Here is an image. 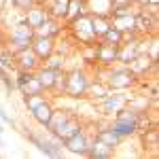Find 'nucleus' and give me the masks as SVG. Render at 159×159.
<instances>
[{"label": "nucleus", "instance_id": "423d86ee", "mask_svg": "<svg viewBox=\"0 0 159 159\" xmlns=\"http://www.w3.org/2000/svg\"><path fill=\"white\" fill-rule=\"evenodd\" d=\"M32 38H34V30L24 21V17H19V24H15L11 28V34H9V40H7V49L11 53L24 51L32 45Z\"/></svg>", "mask_w": 159, "mask_h": 159}, {"label": "nucleus", "instance_id": "2f4dec72", "mask_svg": "<svg viewBox=\"0 0 159 159\" xmlns=\"http://www.w3.org/2000/svg\"><path fill=\"white\" fill-rule=\"evenodd\" d=\"M4 132H7V129H4V123L0 121V134H4Z\"/></svg>", "mask_w": 159, "mask_h": 159}, {"label": "nucleus", "instance_id": "f03ea898", "mask_svg": "<svg viewBox=\"0 0 159 159\" xmlns=\"http://www.w3.org/2000/svg\"><path fill=\"white\" fill-rule=\"evenodd\" d=\"M81 127H83V125H81V121L74 117L72 110H57L55 108L45 129L51 132L55 138H60L61 142H64L66 138H70L72 134H76Z\"/></svg>", "mask_w": 159, "mask_h": 159}, {"label": "nucleus", "instance_id": "6ab92c4d", "mask_svg": "<svg viewBox=\"0 0 159 159\" xmlns=\"http://www.w3.org/2000/svg\"><path fill=\"white\" fill-rule=\"evenodd\" d=\"M87 157H93V159H110L115 157V148L104 144L102 140H98L96 136L91 138V144H89V151H87Z\"/></svg>", "mask_w": 159, "mask_h": 159}, {"label": "nucleus", "instance_id": "20e7f679", "mask_svg": "<svg viewBox=\"0 0 159 159\" xmlns=\"http://www.w3.org/2000/svg\"><path fill=\"white\" fill-rule=\"evenodd\" d=\"M136 81H138V76L129 70V66H123V64L117 66V64H115V66L106 68V79H104V83L108 85L110 91H127L129 87L136 85Z\"/></svg>", "mask_w": 159, "mask_h": 159}, {"label": "nucleus", "instance_id": "7c9ffc66", "mask_svg": "<svg viewBox=\"0 0 159 159\" xmlns=\"http://www.w3.org/2000/svg\"><path fill=\"white\" fill-rule=\"evenodd\" d=\"M0 121L4 125H9V127H13V129H17V121L13 119V115H9V110L2 108V106H0Z\"/></svg>", "mask_w": 159, "mask_h": 159}, {"label": "nucleus", "instance_id": "aec40b11", "mask_svg": "<svg viewBox=\"0 0 159 159\" xmlns=\"http://www.w3.org/2000/svg\"><path fill=\"white\" fill-rule=\"evenodd\" d=\"M85 4L89 15H100V17L112 15V0H85Z\"/></svg>", "mask_w": 159, "mask_h": 159}, {"label": "nucleus", "instance_id": "9d476101", "mask_svg": "<svg viewBox=\"0 0 159 159\" xmlns=\"http://www.w3.org/2000/svg\"><path fill=\"white\" fill-rule=\"evenodd\" d=\"M15 55V68L17 70H30V72H36L38 68L43 66V61L38 60V55L34 51L30 49H24V51H17V53H13Z\"/></svg>", "mask_w": 159, "mask_h": 159}, {"label": "nucleus", "instance_id": "2eb2a0df", "mask_svg": "<svg viewBox=\"0 0 159 159\" xmlns=\"http://www.w3.org/2000/svg\"><path fill=\"white\" fill-rule=\"evenodd\" d=\"M61 72H64V70H51V68H47V66H40L36 72H34V76L38 79V83L43 85L45 93H47V91H53V89H55L57 79H60Z\"/></svg>", "mask_w": 159, "mask_h": 159}, {"label": "nucleus", "instance_id": "7ed1b4c3", "mask_svg": "<svg viewBox=\"0 0 159 159\" xmlns=\"http://www.w3.org/2000/svg\"><path fill=\"white\" fill-rule=\"evenodd\" d=\"M25 138L32 147H36L45 157H61L64 155V144H61L60 138L47 132L45 127L40 132H25Z\"/></svg>", "mask_w": 159, "mask_h": 159}, {"label": "nucleus", "instance_id": "a878e982", "mask_svg": "<svg viewBox=\"0 0 159 159\" xmlns=\"http://www.w3.org/2000/svg\"><path fill=\"white\" fill-rule=\"evenodd\" d=\"M127 106L136 112H147L148 110V98L147 96H132L129 102H127Z\"/></svg>", "mask_w": 159, "mask_h": 159}, {"label": "nucleus", "instance_id": "cd10ccee", "mask_svg": "<svg viewBox=\"0 0 159 159\" xmlns=\"http://www.w3.org/2000/svg\"><path fill=\"white\" fill-rule=\"evenodd\" d=\"M19 91H21L24 96H30V93H45V89H43V85L38 83L36 76H32V79H30V81H28V83H25Z\"/></svg>", "mask_w": 159, "mask_h": 159}, {"label": "nucleus", "instance_id": "39448f33", "mask_svg": "<svg viewBox=\"0 0 159 159\" xmlns=\"http://www.w3.org/2000/svg\"><path fill=\"white\" fill-rule=\"evenodd\" d=\"M89 74L85 70H70L66 72V81H64V96L72 100H83L87 98V89H89Z\"/></svg>", "mask_w": 159, "mask_h": 159}, {"label": "nucleus", "instance_id": "0eeeda50", "mask_svg": "<svg viewBox=\"0 0 159 159\" xmlns=\"http://www.w3.org/2000/svg\"><path fill=\"white\" fill-rule=\"evenodd\" d=\"M129 93H125V91H108L104 98L98 100V108L102 115H106V117H112L117 110H121L123 106H127V102H129Z\"/></svg>", "mask_w": 159, "mask_h": 159}, {"label": "nucleus", "instance_id": "72a5a7b5", "mask_svg": "<svg viewBox=\"0 0 159 159\" xmlns=\"http://www.w3.org/2000/svg\"><path fill=\"white\" fill-rule=\"evenodd\" d=\"M0 147H4V138H2V134H0Z\"/></svg>", "mask_w": 159, "mask_h": 159}, {"label": "nucleus", "instance_id": "473e14b6", "mask_svg": "<svg viewBox=\"0 0 159 159\" xmlns=\"http://www.w3.org/2000/svg\"><path fill=\"white\" fill-rule=\"evenodd\" d=\"M2 21H4V15H2V9H0V28H2Z\"/></svg>", "mask_w": 159, "mask_h": 159}, {"label": "nucleus", "instance_id": "4be33fe9", "mask_svg": "<svg viewBox=\"0 0 159 159\" xmlns=\"http://www.w3.org/2000/svg\"><path fill=\"white\" fill-rule=\"evenodd\" d=\"M151 66H155V61H151V57H148L147 53H140V55L129 64V70H132L136 76H144Z\"/></svg>", "mask_w": 159, "mask_h": 159}, {"label": "nucleus", "instance_id": "b1692460", "mask_svg": "<svg viewBox=\"0 0 159 159\" xmlns=\"http://www.w3.org/2000/svg\"><path fill=\"white\" fill-rule=\"evenodd\" d=\"M98 43H106V45H115V47H119L123 43V32H119L115 25H110L108 30L98 38Z\"/></svg>", "mask_w": 159, "mask_h": 159}, {"label": "nucleus", "instance_id": "1a4fd4ad", "mask_svg": "<svg viewBox=\"0 0 159 159\" xmlns=\"http://www.w3.org/2000/svg\"><path fill=\"white\" fill-rule=\"evenodd\" d=\"M64 151H68L70 155H76V157H87V151H89V144H91V138L87 136V132L81 127L76 134H72L70 138H66L64 142Z\"/></svg>", "mask_w": 159, "mask_h": 159}, {"label": "nucleus", "instance_id": "5701e85b", "mask_svg": "<svg viewBox=\"0 0 159 159\" xmlns=\"http://www.w3.org/2000/svg\"><path fill=\"white\" fill-rule=\"evenodd\" d=\"M108 91H110L108 85H106L104 81H98V79H96V81H91V83H89V89H87V98H91V100H96V102H98V100H100V98H104Z\"/></svg>", "mask_w": 159, "mask_h": 159}, {"label": "nucleus", "instance_id": "c756f323", "mask_svg": "<svg viewBox=\"0 0 159 159\" xmlns=\"http://www.w3.org/2000/svg\"><path fill=\"white\" fill-rule=\"evenodd\" d=\"M157 49H159V45H157V38H151L148 40V45H147V53L148 57H151V61H155L157 64Z\"/></svg>", "mask_w": 159, "mask_h": 159}, {"label": "nucleus", "instance_id": "bb28decb", "mask_svg": "<svg viewBox=\"0 0 159 159\" xmlns=\"http://www.w3.org/2000/svg\"><path fill=\"white\" fill-rule=\"evenodd\" d=\"M45 100H49L45 93H30V96H24V104H25V108H28V112H30V110L36 108L38 104H43Z\"/></svg>", "mask_w": 159, "mask_h": 159}, {"label": "nucleus", "instance_id": "a211bd4d", "mask_svg": "<svg viewBox=\"0 0 159 159\" xmlns=\"http://www.w3.org/2000/svg\"><path fill=\"white\" fill-rule=\"evenodd\" d=\"M53 110H55L53 102H51V100H45V102H43V104H38L34 110H30V117H32L40 127H47L51 115H53Z\"/></svg>", "mask_w": 159, "mask_h": 159}, {"label": "nucleus", "instance_id": "f8f14e48", "mask_svg": "<svg viewBox=\"0 0 159 159\" xmlns=\"http://www.w3.org/2000/svg\"><path fill=\"white\" fill-rule=\"evenodd\" d=\"M117 51H119V47L96 40V61L102 64V66H106V68L115 66L117 64Z\"/></svg>", "mask_w": 159, "mask_h": 159}, {"label": "nucleus", "instance_id": "c85d7f7f", "mask_svg": "<svg viewBox=\"0 0 159 159\" xmlns=\"http://www.w3.org/2000/svg\"><path fill=\"white\" fill-rule=\"evenodd\" d=\"M7 2H11V7L15 9V11H21V13H24V11H28L36 0H7Z\"/></svg>", "mask_w": 159, "mask_h": 159}, {"label": "nucleus", "instance_id": "412c9836", "mask_svg": "<svg viewBox=\"0 0 159 159\" xmlns=\"http://www.w3.org/2000/svg\"><path fill=\"white\" fill-rule=\"evenodd\" d=\"M87 15V4L85 0H68V7H66V15H64V21H74L76 17Z\"/></svg>", "mask_w": 159, "mask_h": 159}, {"label": "nucleus", "instance_id": "9b49d317", "mask_svg": "<svg viewBox=\"0 0 159 159\" xmlns=\"http://www.w3.org/2000/svg\"><path fill=\"white\" fill-rule=\"evenodd\" d=\"M55 45H57V43H55V38H51V36H36V34H34L30 49L38 55V60H40V61H45L51 53L55 51Z\"/></svg>", "mask_w": 159, "mask_h": 159}, {"label": "nucleus", "instance_id": "ddd939ff", "mask_svg": "<svg viewBox=\"0 0 159 159\" xmlns=\"http://www.w3.org/2000/svg\"><path fill=\"white\" fill-rule=\"evenodd\" d=\"M138 9H140V7H138ZM110 25H115V28H117L119 32H123V34L136 32V11L110 15Z\"/></svg>", "mask_w": 159, "mask_h": 159}, {"label": "nucleus", "instance_id": "4468645a", "mask_svg": "<svg viewBox=\"0 0 159 159\" xmlns=\"http://www.w3.org/2000/svg\"><path fill=\"white\" fill-rule=\"evenodd\" d=\"M21 17H24V21L30 25L32 30H36L38 25L43 24L47 17H49V13H47V9L43 7V2H34L28 11H24V15H21Z\"/></svg>", "mask_w": 159, "mask_h": 159}, {"label": "nucleus", "instance_id": "f257e3e1", "mask_svg": "<svg viewBox=\"0 0 159 159\" xmlns=\"http://www.w3.org/2000/svg\"><path fill=\"white\" fill-rule=\"evenodd\" d=\"M148 125V115L147 112H136L129 106H123L121 110H117L110 119L108 127L112 132L121 136V138H134L138 132H142V127Z\"/></svg>", "mask_w": 159, "mask_h": 159}, {"label": "nucleus", "instance_id": "dca6fc26", "mask_svg": "<svg viewBox=\"0 0 159 159\" xmlns=\"http://www.w3.org/2000/svg\"><path fill=\"white\" fill-rule=\"evenodd\" d=\"M96 138H98V140H102L104 144L112 147L115 151L121 147V142H125V138H121L117 132H112L108 125H96Z\"/></svg>", "mask_w": 159, "mask_h": 159}, {"label": "nucleus", "instance_id": "f3484780", "mask_svg": "<svg viewBox=\"0 0 159 159\" xmlns=\"http://www.w3.org/2000/svg\"><path fill=\"white\" fill-rule=\"evenodd\" d=\"M61 30H64V28H61V19H55V17H51V15H49V17H47V19L34 30V34H36V36L57 38L61 34Z\"/></svg>", "mask_w": 159, "mask_h": 159}, {"label": "nucleus", "instance_id": "393cba45", "mask_svg": "<svg viewBox=\"0 0 159 159\" xmlns=\"http://www.w3.org/2000/svg\"><path fill=\"white\" fill-rule=\"evenodd\" d=\"M91 28H93V34L98 40L106 30L110 28V17H100V15H91Z\"/></svg>", "mask_w": 159, "mask_h": 159}, {"label": "nucleus", "instance_id": "6e6552de", "mask_svg": "<svg viewBox=\"0 0 159 159\" xmlns=\"http://www.w3.org/2000/svg\"><path fill=\"white\" fill-rule=\"evenodd\" d=\"M70 30H72L74 38L81 43V45H91L96 43V34H93V28H91V15H81L76 17L74 21H70Z\"/></svg>", "mask_w": 159, "mask_h": 159}]
</instances>
